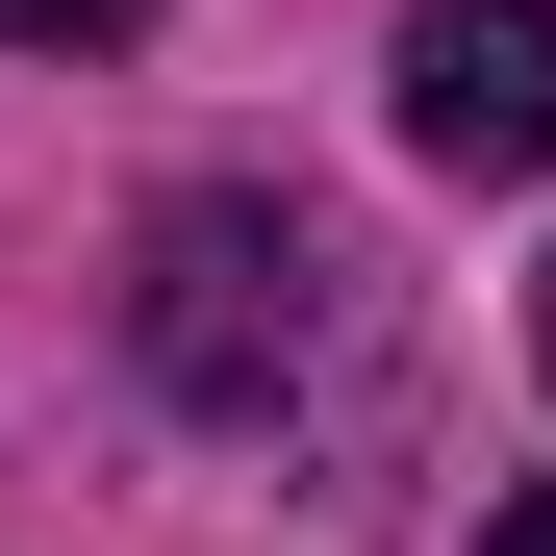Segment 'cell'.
Returning <instances> with one entry per match:
<instances>
[{
	"mask_svg": "<svg viewBox=\"0 0 556 556\" xmlns=\"http://www.w3.org/2000/svg\"><path fill=\"white\" fill-rule=\"evenodd\" d=\"M127 329H152V380L203 405V430H278L304 354H329V228H304V203H152Z\"/></svg>",
	"mask_w": 556,
	"mask_h": 556,
	"instance_id": "1",
	"label": "cell"
},
{
	"mask_svg": "<svg viewBox=\"0 0 556 556\" xmlns=\"http://www.w3.org/2000/svg\"><path fill=\"white\" fill-rule=\"evenodd\" d=\"M405 152L430 177H556V0H430L405 26Z\"/></svg>",
	"mask_w": 556,
	"mask_h": 556,
	"instance_id": "2",
	"label": "cell"
},
{
	"mask_svg": "<svg viewBox=\"0 0 556 556\" xmlns=\"http://www.w3.org/2000/svg\"><path fill=\"white\" fill-rule=\"evenodd\" d=\"M152 0H0V51H127Z\"/></svg>",
	"mask_w": 556,
	"mask_h": 556,
	"instance_id": "3",
	"label": "cell"
},
{
	"mask_svg": "<svg viewBox=\"0 0 556 556\" xmlns=\"http://www.w3.org/2000/svg\"><path fill=\"white\" fill-rule=\"evenodd\" d=\"M481 556H556V481H531V506H481Z\"/></svg>",
	"mask_w": 556,
	"mask_h": 556,
	"instance_id": "4",
	"label": "cell"
}]
</instances>
